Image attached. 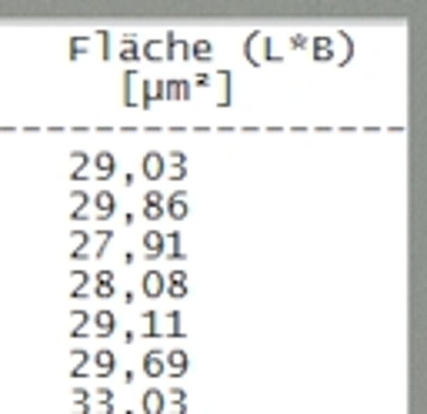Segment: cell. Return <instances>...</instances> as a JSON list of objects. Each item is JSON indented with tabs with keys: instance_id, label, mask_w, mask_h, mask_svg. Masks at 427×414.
<instances>
[{
	"instance_id": "6da1fadb",
	"label": "cell",
	"mask_w": 427,
	"mask_h": 414,
	"mask_svg": "<svg viewBox=\"0 0 427 414\" xmlns=\"http://www.w3.org/2000/svg\"><path fill=\"white\" fill-rule=\"evenodd\" d=\"M121 104L123 108H134L140 104V74L137 67H123V77H121Z\"/></svg>"
},
{
	"instance_id": "7a4b0ae2",
	"label": "cell",
	"mask_w": 427,
	"mask_h": 414,
	"mask_svg": "<svg viewBox=\"0 0 427 414\" xmlns=\"http://www.w3.org/2000/svg\"><path fill=\"white\" fill-rule=\"evenodd\" d=\"M91 204H93V217H91V221L107 224L110 217L117 214V194H114V191H97V194L91 198Z\"/></svg>"
},
{
	"instance_id": "3957f363",
	"label": "cell",
	"mask_w": 427,
	"mask_h": 414,
	"mask_svg": "<svg viewBox=\"0 0 427 414\" xmlns=\"http://www.w3.org/2000/svg\"><path fill=\"white\" fill-rule=\"evenodd\" d=\"M117 61H121L123 67H137V61H140V37H137L134 31H123V34H121Z\"/></svg>"
},
{
	"instance_id": "277c9868",
	"label": "cell",
	"mask_w": 427,
	"mask_h": 414,
	"mask_svg": "<svg viewBox=\"0 0 427 414\" xmlns=\"http://www.w3.org/2000/svg\"><path fill=\"white\" fill-rule=\"evenodd\" d=\"M164 294L174 297V301H183L187 294H190V284H187V271L183 267H174L164 274Z\"/></svg>"
},
{
	"instance_id": "5b68a950",
	"label": "cell",
	"mask_w": 427,
	"mask_h": 414,
	"mask_svg": "<svg viewBox=\"0 0 427 414\" xmlns=\"http://www.w3.org/2000/svg\"><path fill=\"white\" fill-rule=\"evenodd\" d=\"M157 101H164V80L160 77H140V110L153 108Z\"/></svg>"
},
{
	"instance_id": "8992f818",
	"label": "cell",
	"mask_w": 427,
	"mask_h": 414,
	"mask_svg": "<svg viewBox=\"0 0 427 414\" xmlns=\"http://www.w3.org/2000/svg\"><path fill=\"white\" fill-rule=\"evenodd\" d=\"M190 214V200H187V191H170L164 198V217L170 221H187Z\"/></svg>"
},
{
	"instance_id": "52a82bcc",
	"label": "cell",
	"mask_w": 427,
	"mask_h": 414,
	"mask_svg": "<svg viewBox=\"0 0 427 414\" xmlns=\"http://www.w3.org/2000/svg\"><path fill=\"white\" fill-rule=\"evenodd\" d=\"M307 50H310V57L317 64H331L334 61V37L331 34H314L307 40Z\"/></svg>"
},
{
	"instance_id": "ba28073f",
	"label": "cell",
	"mask_w": 427,
	"mask_h": 414,
	"mask_svg": "<svg viewBox=\"0 0 427 414\" xmlns=\"http://www.w3.org/2000/svg\"><path fill=\"white\" fill-rule=\"evenodd\" d=\"M91 324H93V334L97 338H110L117 331V314L104 304V307H97V311H91Z\"/></svg>"
},
{
	"instance_id": "9c48e42d",
	"label": "cell",
	"mask_w": 427,
	"mask_h": 414,
	"mask_svg": "<svg viewBox=\"0 0 427 414\" xmlns=\"http://www.w3.org/2000/svg\"><path fill=\"white\" fill-rule=\"evenodd\" d=\"M93 297L97 301H110V297H117V271H97L93 274Z\"/></svg>"
},
{
	"instance_id": "30bf717a",
	"label": "cell",
	"mask_w": 427,
	"mask_h": 414,
	"mask_svg": "<svg viewBox=\"0 0 427 414\" xmlns=\"http://www.w3.org/2000/svg\"><path fill=\"white\" fill-rule=\"evenodd\" d=\"M140 174L147 177V181H160L164 174H167V161H164V154L160 151H147L140 157Z\"/></svg>"
},
{
	"instance_id": "8fae6325",
	"label": "cell",
	"mask_w": 427,
	"mask_h": 414,
	"mask_svg": "<svg viewBox=\"0 0 427 414\" xmlns=\"http://www.w3.org/2000/svg\"><path fill=\"white\" fill-rule=\"evenodd\" d=\"M91 361H93V368H97V374H93V378H100V381L114 378V371H117V351H110V348L91 351Z\"/></svg>"
},
{
	"instance_id": "7c38bea8",
	"label": "cell",
	"mask_w": 427,
	"mask_h": 414,
	"mask_svg": "<svg viewBox=\"0 0 427 414\" xmlns=\"http://www.w3.org/2000/svg\"><path fill=\"white\" fill-rule=\"evenodd\" d=\"M91 168H93V177H100V181H110L114 174H117V157H114V151H97L91 157Z\"/></svg>"
},
{
	"instance_id": "4fadbf2b",
	"label": "cell",
	"mask_w": 427,
	"mask_h": 414,
	"mask_svg": "<svg viewBox=\"0 0 427 414\" xmlns=\"http://www.w3.org/2000/svg\"><path fill=\"white\" fill-rule=\"evenodd\" d=\"M140 244H144V258L147 261H157V258H164V251H167V241H164V230L151 228L144 237H140Z\"/></svg>"
},
{
	"instance_id": "5bb4252c",
	"label": "cell",
	"mask_w": 427,
	"mask_h": 414,
	"mask_svg": "<svg viewBox=\"0 0 427 414\" xmlns=\"http://www.w3.org/2000/svg\"><path fill=\"white\" fill-rule=\"evenodd\" d=\"M187 368H190V357H187L183 348H170V351H164V371H167L170 378H183Z\"/></svg>"
},
{
	"instance_id": "9a60e30c",
	"label": "cell",
	"mask_w": 427,
	"mask_h": 414,
	"mask_svg": "<svg viewBox=\"0 0 427 414\" xmlns=\"http://www.w3.org/2000/svg\"><path fill=\"white\" fill-rule=\"evenodd\" d=\"M194 97V87L187 77H167L164 80V101H190Z\"/></svg>"
},
{
	"instance_id": "2e32d148",
	"label": "cell",
	"mask_w": 427,
	"mask_h": 414,
	"mask_svg": "<svg viewBox=\"0 0 427 414\" xmlns=\"http://www.w3.org/2000/svg\"><path fill=\"white\" fill-rule=\"evenodd\" d=\"M160 324H164V327H160V334H167V338H187V327H183V314L181 311H177V307H170V311H164V314H160Z\"/></svg>"
},
{
	"instance_id": "e0dca14e",
	"label": "cell",
	"mask_w": 427,
	"mask_h": 414,
	"mask_svg": "<svg viewBox=\"0 0 427 414\" xmlns=\"http://www.w3.org/2000/svg\"><path fill=\"white\" fill-rule=\"evenodd\" d=\"M331 37H334V64L347 67V64L354 61V37L347 31H337V34H331Z\"/></svg>"
},
{
	"instance_id": "ac0fdd59",
	"label": "cell",
	"mask_w": 427,
	"mask_h": 414,
	"mask_svg": "<svg viewBox=\"0 0 427 414\" xmlns=\"http://www.w3.org/2000/svg\"><path fill=\"white\" fill-rule=\"evenodd\" d=\"M214 80H217V108H230L234 104V91H230V80H234V74H230L227 67H220L217 74H214Z\"/></svg>"
},
{
	"instance_id": "d6986e66",
	"label": "cell",
	"mask_w": 427,
	"mask_h": 414,
	"mask_svg": "<svg viewBox=\"0 0 427 414\" xmlns=\"http://www.w3.org/2000/svg\"><path fill=\"white\" fill-rule=\"evenodd\" d=\"M140 291H144V297H151V301L164 297V271H144L140 274Z\"/></svg>"
},
{
	"instance_id": "ffe728a7",
	"label": "cell",
	"mask_w": 427,
	"mask_h": 414,
	"mask_svg": "<svg viewBox=\"0 0 427 414\" xmlns=\"http://www.w3.org/2000/svg\"><path fill=\"white\" fill-rule=\"evenodd\" d=\"M140 371H144L147 378H164V374H167V371H164V351H160V348L144 351V357H140Z\"/></svg>"
},
{
	"instance_id": "44dd1931",
	"label": "cell",
	"mask_w": 427,
	"mask_h": 414,
	"mask_svg": "<svg viewBox=\"0 0 427 414\" xmlns=\"http://www.w3.org/2000/svg\"><path fill=\"white\" fill-rule=\"evenodd\" d=\"M164 408H167V394L160 387H147L140 394V411L144 414H164Z\"/></svg>"
},
{
	"instance_id": "7402d4cb",
	"label": "cell",
	"mask_w": 427,
	"mask_h": 414,
	"mask_svg": "<svg viewBox=\"0 0 427 414\" xmlns=\"http://www.w3.org/2000/svg\"><path fill=\"white\" fill-rule=\"evenodd\" d=\"M70 401H74L70 414H93V394H91V387H84V384H74V387H70Z\"/></svg>"
},
{
	"instance_id": "603a6c76",
	"label": "cell",
	"mask_w": 427,
	"mask_h": 414,
	"mask_svg": "<svg viewBox=\"0 0 427 414\" xmlns=\"http://www.w3.org/2000/svg\"><path fill=\"white\" fill-rule=\"evenodd\" d=\"M93 237H91V230L87 228H74L70 230V261H84L87 258V244H91Z\"/></svg>"
},
{
	"instance_id": "cb8c5ba5",
	"label": "cell",
	"mask_w": 427,
	"mask_h": 414,
	"mask_svg": "<svg viewBox=\"0 0 427 414\" xmlns=\"http://www.w3.org/2000/svg\"><path fill=\"white\" fill-rule=\"evenodd\" d=\"M87 324H91V311L87 307H70V338L74 341L87 338Z\"/></svg>"
},
{
	"instance_id": "d4e9b609",
	"label": "cell",
	"mask_w": 427,
	"mask_h": 414,
	"mask_svg": "<svg viewBox=\"0 0 427 414\" xmlns=\"http://www.w3.org/2000/svg\"><path fill=\"white\" fill-rule=\"evenodd\" d=\"M164 161H167V174L164 177H170V181H183L187 177V154L183 151L164 154Z\"/></svg>"
},
{
	"instance_id": "484cf974",
	"label": "cell",
	"mask_w": 427,
	"mask_h": 414,
	"mask_svg": "<svg viewBox=\"0 0 427 414\" xmlns=\"http://www.w3.org/2000/svg\"><path fill=\"white\" fill-rule=\"evenodd\" d=\"M70 200H74V207H70V214H67V221H91V217L84 214L87 211V204H91V191H84V187H77V191H70Z\"/></svg>"
},
{
	"instance_id": "4316f807",
	"label": "cell",
	"mask_w": 427,
	"mask_h": 414,
	"mask_svg": "<svg viewBox=\"0 0 427 414\" xmlns=\"http://www.w3.org/2000/svg\"><path fill=\"white\" fill-rule=\"evenodd\" d=\"M91 44H93L91 34H74V37H67V57H70V61H80V57L91 50Z\"/></svg>"
},
{
	"instance_id": "83f0119b",
	"label": "cell",
	"mask_w": 427,
	"mask_h": 414,
	"mask_svg": "<svg viewBox=\"0 0 427 414\" xmlns=\"http://www.w3.org/2000/svg\"><path fill=\"white\" fill-rule=\"evenodd\" d=\"M167 394V408H164V414H187V391H183L181 384H174L170 391H164Z\"/></svg>"
},
{
	"instance_id": "f1b7e54d",
	"label": "cell",
	"mask_w": 427,
	"mask_h": 414,
	"mask_svg": "<svg viewBox=\"0 0 427 414\" xmlns=\"http://www.w3.org/2000/svg\"><path fill=\"white\" fill-rule=\"evenodd\" d=\"M70 281H74V284H70V294H67V297H70V301H84V291H87V284H91V271L74 267V271H70Z\"/></svg>"
},
{
	"instance_id": "f546056e",
	"label": "cell",
	"mask_w": 427,
	"mask_h": 414,
	"mask_svg": "<svg viewBox=\"0 0 427 414\" xmlns=\"http://www.w3.org/2000/svg\"><path fill=\"white\" fill-rule=\"evenodd\" d=\"M87 364H91V351L80 348V344H74V348H70V378H87V374H84Z\"/></svg>"
},
{
	"instance_id": "4dcf8cb0",
	"label": "cell",
	"mask_w": 427,
	"mask_h": 414,
	"mask_svg": "<svg viewBox=\"0 0 427 414\" xmlns=\"http://www.w3.org/2000/svg\"><path fill=\"white\" fill-rule=\"evenodd\" d=\"M164 241H167V251H164V258H167V261H183V258H187L181 230H167V234H164Z\"/></svg>"
},
{
	"instance_id": "1f68e13d",
	"label": "cell",
	"mask_w": 427,
	"mask_h": 414,
	"mask_svg": "<svg viewBox=\"0 0 427 414\" xmlns=\"http://www.w3.org/2000/svg\"><path fill=\"white\" fill-rule=\"evenodd\" d=\"M70 161H74V170H70V181L80 184L87 181V168H91V154L87 151H70Z\"/></svg>"
},
{
	"instance_id": "d6a6232c",
	"label": "cell",
	"mask_w": 427,
	"mask_h": 414,
	"mask_svg": "<svg viewBox=\"0 0 427 414\" xmlns=\"http://www.w3.org/2000/svg\"><path fill=\"white\" fill-rule=\"evenodd\" d=\"M140 321H144V331H140V334H144V338H164V334H160V311H144V314H140Z\"/></svg>"
},
{
	"instance_id": "836d02e7",
	"label": "cell",
	"mask_w": 427,
	"mask_h": 414,
	"mask_svg": "<svg viewBox=\"0 0 427 414\" xmlns=\"http://www.w3.org/2000/svg\"><path fill=\"white\" fill-rule=\"evenodd\" d=\"M260 34H264V31H250V34L244 37V44H241V54H244V61H247V64H254V67L260 64V54H257Z\"/></svg>"
},
{
	"instance_id": "e575fe53",
	"label": "cell",
	"mask_w": 427,
	"mask_h": 414,
	"mask_svg": "<svg viewBox=\"0 0 427 414\" xmlns=\"http://www.w3.org/2000/svg\"><path fill=\"white\" fill-rule=\"evenodd\" d=\"M214 57V40L211 37H197V40H190V61H211Z\"/></svg>"
},
{
	"instance_id": "d590c367",
	"label": "cell",
	"mask_w": 427,
	"mask_h": 414,
	"mask_svg": "<svg viewBox=\"0 0 427 414\" xmlns=\"http://www.w3.org/2000/svg\"><path fill=\"white\" fill-rule=\"evenodd\" d=\"M257 54H260V64L264 61H284L280 54H277V47H274V37L271 34H260V44H257Z\"/></svg>"
},
{
	"instance_id": "8d00e7d4",
	"label": "cell",
	"mask_w": 427,
	"mask_h": 414,
	"mask_svg": "<svg viewBox=\"0 0 427 414\" xmlns=\"http://www.w3.org/2000/svg\"><path fill=\"white\" fill-rule=\"evenodd\" d=\"M91 237L97 241V247H93L91 254H93V258H104V251L110 247V241H114V230H110V224H107V228H100V230H93Z\"/></svg>"
},
{
	"instance_id": "74e56055",
	"label": "cell",
	"mask_w": 427,
	"mask_h": 414,
	"mask_svg": "<svg viewBox=\"0 0 427 414\" xmlns=\"http://www.w3.org/2000/svg\"><path fill=\"white\" fill-rule=\"evenodd\" d=\"M91 37L97 40V47H100V61H110V57H114V37H110V31H93Z\"/></svg>"
},
{
	"instance_id": "f35d334b",
	"label": "cell",
	"mask_w": 427,
	"mask_h": 414,
	"mask_svg": "<svg viewBox=\"0 0 427 414\" xmlns=\"http://www.w3.org/2000/svg\"><path fill=\"white\" fill-rule=\"evenodd\" d=\"M91 394H93V398H97V404H114V387H110V384H107V381H100V384H97V387H93Z\"/></svg>"
},
{
	"instance_id": "ab89813d",
	"label": "cell",
	"mask_w": 427,
	"mask_h": 414,
	"mask_svg": "<svg viewBox=\"0 0 427 414\" xmlns=\"http://www.w3.org/2000/svg\"><path fill=\"white\" fill-rule=\"evenodd\" d=\"M174 44H177V31H164V61H177Z\"/></svg>"
},
{
	"instance_id": "60d3db41",
	"label": "cell",
	"mask_w": 427,
	"mask_h": 414,
	"mask_svg": "<svg viewBox=\"0 0 427 414\" xmlns=\"http://www.w3.org/2000/svg\"><path fill=\"white\" fill-rule=\"evenodd\" d=\"M307 34H301V31H294V34H287V47L290 50H307Z\"/></svg>"
},
{
	"instance_id": "b9f144b4",
	"label": "cell",
	"mask_w": 427,
	"mask_h": 414,
	"mask_svg": "<svg viewBox=\"0 0 427 414\" xmlns=\"http://www.w3.org/2000/svg\"><path fill=\"white\" fill-rule=\"evenodd\" d=\"M144 207H164V194L160 191H144Z\"/></svg>"
},
{
	"instance_id": "7bdbcfd3",
	"label": "cell",
	"mask_w": 427,
	"mask_h": 414,
	"mask_svg": "<svg viewBox=\"0 0 427 414\" xmlns=\"http://www.w3.org/2000/svg\"><path fill=\"white\" fill-rule=\"evenodd\" d=\"M140 217H144V221H160V217H164V207H144V211H140Z\"/></svg>"
},
{
	"instance_id": "ee69618b",
	"label": "cell",
	"mask_w": 427,
	"mask_h": 414,
	"mask_svg": "<svg viewBox=\"0 0 427 414\" xmlns=\"http://www.w3.org/2000/svg\"><path fill=\"white\" fill-rule=\"evenodd\" d=\"M214 77L211 74H194V80H190V87H211Z\"/></svg>"
}]
</instances>
